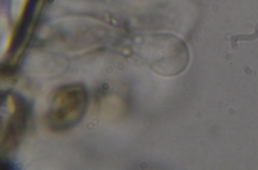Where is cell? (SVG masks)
Returning a JSON list of instances; mask_svg holds the SVG:
<instances>
[{
  "instance_id": "obj_2",
  "label": "cell",
  "mask_w": 258,
  "mask_h": 170,
  "mask_svg": "<svg viewBox=\"0 0 258 170\" xmlns=\"http://www.w3.org/2000/svg\"><path fill=\"white\" fill-rule=\"evenodd\" d=\"M87 92L81 85L64 86L55 90L44 115L47 128L55 132L65 131L76 125L86 111Z\"/></svg>"
},
{
  "instance_id": "obj_3",
  "label": "cell",
  "mask_w": 258,
  "mask_h": 170,
  "mask_svg": "<svg viewBox=\"0 0 258 170\" xmlns=\"http://www.w3.org/2000/svg\"><path fill=\"white\" fill-rule=\"evenodd\" d=\"M9 111L4 122H1L0 152L7 156L18 147L27 131L31 116V106L23 97L9 94L1 101Z\"/></svg>"
},
{
  "instance_id": "obj_1",
  "label": "cell",
  "mask_w": 258,
  "mask_h": 170,
  "mask_svg": "<svg viewBox=\"0 0 258 170\" xmlns=\"http://www.w3.org/2000/svg\"><path fill=\"white\" fill-rule=\"evenodd\" d=\"M135 57L155 73L164 77H174L187 67L190 54L186 43L168 33L138 35L131 43Z\"/></svg>"
}]
</instances>
